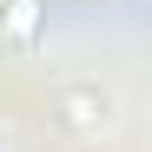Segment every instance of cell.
Instances as JSON below:
<instances>
[{
	"instance_id": "6da1fadb",
	"label": "cell",
	"mask_w": 152,
	"mask_h": 152,
	"mask_svg": "<svg viewBox=\"0 0 152 152\" xmlns=\"http://www.w3.org/2000/svg\"><path fill=\"white\" fill-rule=\"evenodd\" d=\"M46 27V0H7V13H0V33H7V46H33Z\"/></svg>"
},
{
	"instance_id": "7a4b0ae2",
	"label": "cell",
	"mask_w": 152,
	"mask_h": 152,
	"mask_svg": "<svg viewBox=\"0 0 152 152\" xmlns=\"http://www.w3.org/2000/svg\"><path fill=\"white\" fill-rule=\"evenodd\" d=\"M60 113H66V126H99L106 119V93H93V86H73V93H60Z\"/></svg>"
}]
</instances>
